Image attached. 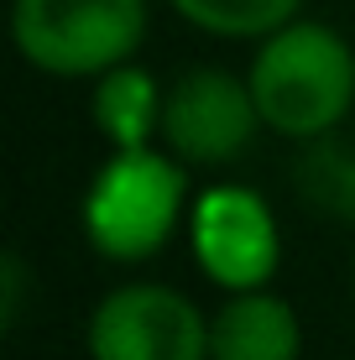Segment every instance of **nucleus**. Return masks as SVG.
Masks as SVG:
<instances>
[{
    "label": "nucleus",
    "mask_w": 355,
    "mask_h": 360,
    "mask_svg": "<svg viewBox=\"0 0 355 360\" xmlns=\"http://www.w3.org/2000/svg\"><path fill=\"white\" fill-rule=\"evenodd\" d=\"M188 245L199 271L219 292L266 288L283 262L277 214L246 183H214L188 204Z\"/></svg>",
    "instance_id": "obj_4"
},
{
    "label": "nucleus",
    "mask_w": 355,
    "mask_h": 360,
    "mask_svg": "<svg viewBox=\"0 0 355 360\" xmlns=\"http://www.w3.org/2000/svg\"><path fill=\"white\" fill-rule=\"evenodd\" d=\"M162 99L167 89L136 63H120L100 73L94 89V126L105 131L110 146H152L162 136Z\"/></svg>",
    "instance_id": "obj_8"
},
{
    "label": "nucleus",
    "mask_w": 355,
    "mask_h": 360,
    "mask_svg": "<svg viewBox=\"0 0 355 360\" xmlns=\"http://www.w3.org/2000/svg\"><path fill=\"white\" fill-rule=\"evenodd\" d=\"M16 53L53 79H100L146 42V0H11Z\"/></svg>",
    "instance_id": "obj_3"
},
{
    "label": "nucleus",
    "mask_w": 355,
    "mask_h": 360,
    "mask_svg": "<svg viewBox=\"0 0 355 360\" xmlns=\"http://www.w3.org/2000/svg\"><path fill=\"white\" fill-rule=\"evenodd\" d=\"M21 303H27V266H21V256L11 251L6 256V329H16V319H21Z\"/></svg>",
    "instance_id": "obj_11"
},
{
    "label": "nucleus",
    "mask_w": 355,
    "mask_h": 360,
    "mask_svg": "<svg viewBox=\"0 0 355 360\" xmlns=\"http://www.w3.org/2000/svg\"><path fill=\"white\" fill-rule=\"evenodd\" d=\"M89 360H209V319L167 282L110 288L89 314Z\"/></svg>",
    "instance_id": "obj_6"
},
{
    "label": "nucleus",
    "mask_w": 355,
    "mask_h": 360,
    "mask_svg": "<svg viewBox=\"0 0 355 360\" xmlns=\"http://www.w3.org/2000/svg\"><path fill=\"white\" fill-rule=\"evenodd\" d=\"M350 288H355V271H350Z\"/></svg>",
    "instance_id": "obj_12"
},
{
    "label": "nucleus",
    "mask_w": 355,
    "mask_h": 360,
    "mask_svg": "<svg viewBox=\"0 0 355 360\" xmlns=\"http://www.w3.org/2000/svg\"><path fill=\"white\" fill-rule=\"evenodd\" d=\"M251 94L266 131L288 141H314L355 110V47L324 21L292 16L266 32L251 58Z\"/></svg>",
    "instance_id": "obj_1"
},
{
    "label": "nucleus",
    "mask_w": 355,
    "mask_h": 360,
    "mask_svg": "<svg viewBox=\"0 0 355 360\" xmlns=\"http://www.w3.org/2000/svg\"><path fill=\"white\" fill-rule=\"evenodd\" d=\"M256 131H266L256 110L251 79L225 68H188L167 84L162 99V136L157 141L183 167H230L251 152Z\"/></svg>",
    "instance_id": "obj_5"
},
{
    "label": "nucleus",
    "mask_w": 355,
    "mask_h": 360,
    "mask_svg": "<svg viewBox=\"0 0 355 360\" xmlns=\"http://www.w3.org/2000/svg\"><path fill=\"white\" fill-rule=\"evenodd\" d=\"M188 214V172L167 146H110L79 204L84 240L105 262H146Z\"/></svg>",
    "instance_id": "obj_2"
},
{
    "label": "nucleus",
    "mask_w": 355,
    "mask_h": 360,
    "mask_svg": "<svg viewBox=\"0 0 355 360\" xmlns=\"http://www.w3.org/2000/svg\"><path fill=\"white\" fill-rule=\"evenodd\" d=\"M188 27L209 37H235V42H262L266 32L288 27L303 0H167Z\"/></svg>",
    "instance_id": "obj_10"
},
{
    "label": "nucleus",
    "mask_w": 355,
    "mask_h": 360,
    "mask_svg": "<svg viewBox=\"0 0 355 360\" xmlns=\"http://www.w3.org/2000/svg\"><path fill=\"white\" fill-rule=\"evenodd\" d=\"M303 324L272 288L225 292L209 319V360H298Z\"/></svg>",
    "instance_id": "obj_7"
},
{
    "label": "nucleus",
    "mask_w": 355,
    "mask_h": 360,
    "mask_svg": "<svg viewBox=\"0 0 355 360\" xmlns=\"http://www.w3.org/2000/svg\"><path fill=\"white\" fill-rule=\"evenodd\" d=\"M292 183H298L303 204H309L314 214L355 225V120L314 136V141H303Z\"/></svg>",
    "instance_id": "obj_9"
}]
</instances>
